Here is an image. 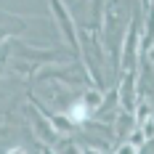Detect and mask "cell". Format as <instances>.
<instances>
[{"label":"cell","instance_id":"obj_1","mask_svg":"<svg viewBox=\"0 0 154 154\" xmlns=\"http://www.w3.org/2000/svg\"><path fill=\"white\" fill-rule=\"evenodd\" d=\"M138 48H141V37H138V24L133 21L128 27V35H125V51H122V66L128 72H133L136 66V59H138Z\"/></svg>","mask_w":154,"mask_h":154},{"label":"cell","instance_id":"obj_2","mask_svg":"<svg viewBox=\"0 0 154 154\" xmlns=\"http://www.w3.org/2000/svg\"><path fill=\"white\" fill-rule=\"evenodd\" d=\"M120 101L128 114H136L138 109V91H136V72H128L122 80V88H120Z\"/></svg>","mask_w":154,"mask_h":154},{"label":"cell","instance_id":"obj_3","mask_svg":"<svg viewBox=\"0 0 154 154\" xmlns=\"http://www.w3.org/2000/svg\"><path fill=\"white\" fill-rule=\"evenodd\" d=\"M53 11H56V19H59V27H64L66 43H69L72 48H80V43H77V32H75V24H72V16L66 14V5H61V3H53Z\"/></svg>","mask_w":154,"mask_h":154},{"label":"cell","instance_id":"obj_4","mask_svg":"<svg viewBox=\"0 0 154 154\" xmlns=\"http://www.w3.org/2000/svg\"><path fill=\"white\" fill-rule=\"evenodd\" d=\"M29 114H32V112H29ZM32 125H35V130L43 136L45 143H53V141H56V128H53V122H48L43 114H32Z\"/></svg>","mask_w":154,"mask_h":154},{"label":"cell","instance_id":"obj_5","mask_svg":"<svg viewBox=\"0 0 154 154\" xmlns=\"http://www.w3.org/2000/svg\"><path fill=\"white\" fill-rule=\"evenodd\" d=\"M146 11H149V27H146L143 37H141V51H143V53L154 45V3H149V5H146Z\"/></svg>","mask_w":154,"mask_h":154},{"label":"cell","instance_id":"obj_6","mask_svg":"<svg viewBox=\"0 0 154 154\" xmlns=\"http://www.w3.org/2000/svg\"><path fill=\"white\" fill-rule=\"evenodd\" d=\"M88 104L85 101H75L72 106L66 109V117H69V122H82V120H88Z\"/></svg>","mask_w":154,"mask_h":154},{"label":"cell","instance_id":"obj_7","mask_svg":"<svg viewBox=\"0 0 154 154\" xmlns=\"http://www.w3.org/2000/svg\"><path fill=\"white\" fill-rule=\"evenodd\" d=\"M133 117H136V120H138L141 125H143V122H149V120H154V117H152V104H146V101H141V104H138V109H136V114H133Z\"/></svg>","mask_w":154,"mask_h":154},{"label":"cell","instance_id":"obj_8","mask_svg":"<svg viewBox=\"0 0 154 154\" xmlns=\"http://www.w3.org/2000/svg\"><path fill=\"white\" fill-rule=\"evenodd\" d=\"M82 101L88 104V109H93V106H104V104H101V93H98V91H85Z\"/></svg>","mask_w":154,"mask_h":154},{"label":"cell","instance_id":"obj_9","mask_svg":"<svg viewBox=\"0 0 154 154\" xmlns=\"http://www.w3.org/2000/svg\"><path fill=\"white\" fill-rule=\"evenodd\" d=\"M128 141H130L133 146H138V149H141V146H143V143H146V141H149V138L143 136V130H141V128H136V130L130 133V138H128Z\"/></svg>","mask_w":154,"mask_h":154},{"label":"cell","instance_id":"obj_10","mask_svg":"<svg viewBox=\"0 0 154 154\" xmlns=\"http://www.w3.org/2000/svg\"><path fill=\"white\" fill-rule=\"evenodd\" d=\"M117 154H138V146H133V143H130V141H125L122 146H120V149H117Z\"/></svg>","mask_w":154,"mask_h":154},{"label":"cell","instance_id":"obj_11","mask_svg":"<svg viewBox=\"0 0 154 154\" xmlns=\"http://www.w3.org/2000/svg\"><path fill=\"white\" fill-rule=\"evenodd\" d=\"M5 154H27V152H24L21 146H14V149H8V152H5Z\"/></svg>","mask_w":154,"mask_h":154},{"label":"cell","instance_id":"obj_12","mask_svg":"<svg viewBox=\"0 0 154 154\" xmlns=\"http://www.w3.org/2000/svg\"><path fill=\"white\" fill-rule=\"evenodd\" d=\"M152 61H154V51H152Z\"/></svg>","mask_w":154,"mask_h":154}]
</instances>
